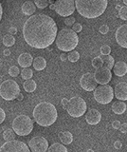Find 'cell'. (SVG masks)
Here are the masks:
<instances>
[{
	"instance_id": "obj_1",
	"label": "cell",
	"mask_w": 127,
	"mask_h": 152,
	"mask_svg": "<svg viewBox=\"0 0 127 152\" xmlns=\"http://www.w3.org/2000/svg\"><path fill=\"white\" fill-rule=\"evenodd\" d=\"M23 36L35 49H46L53 44L57 36V25L53 18L46 14L39 13L27 19L23 26Z\"/></svg>"
},
{
	"instance_id": "obj_2",
	"label": "cell",
	"mask_w": 127,
	"mask_h": 152,
	"mask_svg": "<svg viewBox=\"0 0 127 152\" xmlns=\"http://www.w3.org/2000/svg\"><path fill=\"white\" fill-rule=\"evenodd\" d=\"M107 0H75L78 12L86 18H97L105 12Z\"/></svg>"
},
{
	"instance_id": "obj_3",
	"label": "cell",
	"mask_w": 127,
	"mask_h": 152,
	"mask_svg": "<svg viewBox=\"0 0 127 152\" xmlns=\"http://www.w3.org/2000/svg\"><path fill=\"white\" fill-rule=\"evenodd\" d=\"M34 121L41 126H49L56 122L58 117L57 109L49 102L39 103L32 113Z\"/></svg>"
},
{
	"instance_id": "obj_4",
	"label": "cell",
	"mask_w": 127,
	"mask_h": 152,
	"mask_svg": "<svg viewBox=\"0 0 127 152\" xmlns=\"http://www.w3.org/2000/svg\"><path fill=\"white\" fill-rule=\"evenodd\" d=\"M56 46L62 51H72L78 46L79 37L77 33L70 28H63L56 36Z\"/></svg>"
},
{
	"instance_id": "obj_5",
	"label": "cell",
	"mask_w": 127,
	"mask_h": 152,
	"mask_svg": "<svg viewBox=\"0 0 127 152\" xmlns=\"http://www.w3.org/2000/svg\"><path fill=\"white\" fill-rule=\"evenodd\" d=\"M12 129L19 136H27L33 129V122L28 115H19L12 122Z\"/></svg>"
},
{
	"instance_id": "obj_6",
	"label": "cell",
	"mask_w": 127,
	"mask_h": 152,
	"mask_svg": "<svg viewBox=\"0 0 127 152\" xmlns=\"http://www.w3.org/2000/svg\"><path fill=\"white\" fill-rule=\"evenodd\" d=\"M67 111L71 117L78 118L83 116L86 111V103L80 96H74L68 100Z\"/></svg>"
},
{
	"instance_id": "obj_7",
	"label": "cell",
	"mask_w": 127,
	"mask_h": 152,
	"mask_svg": "<svg viewBox=\"0 0 127 152\" xmlns=\"http://www.w3.org/2000/svg\"><path fill=\"white\" fill-rule=\"evenodd\" d=\"M20 93V88L13 80H6L0 85V96L7 101L16 99Z\"/></svg>"
},
{
	"instance_id": "obj_8",
	"label": "cell",
	"mask_w": 127,
	"mask_h": 152,
	"mask_svg": "<svg viewBox=\"0 0 127 152\" xmlns=\"http://www.w3.org/2000/svg\"><path fill=\"white\" fill-rule=\"evenodd\" d=\"M114 97V90L109 85H101L94 89V98L99 104H107Z\"/></svg>"
},
{
	"instance_id": "obj_9",
	"label": "cell",
	"mask_w": 127,
	"mask_h": 152,
	"mask_svg": "<svg viewBox=\"0 0 127 152\" xmlns=\"http://www.w3.org/2000/svg\"><path fill=\"white\" fill-rule=\"evenodd\" d=\"M55 12L59 15L64 17H68L73 14L75 9V0H56Z\"/></svg>"
},
{
	"instance_id": "obj_10",
	"label": "cell",
	"mask_w": 127,
	"mask_h": 152,
	"mask_svg": "<svg viewBox=\"0 0 127 152\" xmlns=\"http://www.w3.org/2000/svg\"><path fill=\"white\" fill-rule=\"evenodd\" d=\"M0 152H30V150L24 142L12 140L3 144L0 147Z\"/></svg>"
},
{
	"instance_id": "obj_11",
	"label": "cell",
	"mask_w": 127,
	"mask_h": 152,
	"mask_svg": "<svg viewBox=\"0 0 127 152\" xmlns=\"http://www.w3.org/2000/svg\"><path fill=\"white\" fill-rule=\"evenodd\" d=\"M29 146L31 152H46L49 148V142L44 137L36 136L30 140Z\"/></svg>"
},
{
	"instance_id": "obj_12",
	"label": "cell",
	"mask_w": 127,
	"mask_h": 152,
	"mask_svg": "<svg viewBox=\"0 0 127 152\" xmlns=\"http://www.w3.org/2000/svg\"><path fill=\"white\" fill-rule=\"evenodd\" d=\"M80 85H81V88L86 91H93L97 88L98 83L94 77V73L87 72L82 76L81 80H80Z\"/></svg>"
},
{
	"instance_id": "obj_13",
	"label": "cell",
	"mask_w": 127,
	"mask_h": 152,
	"mask_svg": "<svg viewBox=\"0 0 127 152\" xmlns=\"http://www.w3.org/2000/svg\"><path fill=\"white\" fill-rule=\"evenodd\" d=\"M94 77H95L98 84L106 85L111 81L112 78L111 70L105 68V66H102V68L96 69L95 73H94Z\"/></svg>"
},
{
	"instance_id": "obj_14",
	"label": "cell",
	"mask_w": 127,
	"mask_h": 152,
	"mask_svg": "<svg viewBox=\"0 0 127 152\" xmlns=\"http://www.w3.org/2000/svg\"><path fill=\"white\" fill-rule=\"evenodd\" d=\"M116 41L121 48L127 49V24L121 25L116 31Z\"/></svg>"
},
{
	"instance_id": "obj_15",
	"label": "cell",
	"mask_w": 127,
	"mask_h": 152,
	"mask_svg": "<svg viewBox=\"0 0 127 152\" xmlns=\"http://www.w3.org/2000/svg\"><path fill=\"white\" fill-rule=\"evenodd\" d=\"M86 120L88 125H91V126L98 125L102 120V114L100 111L97 110L95 108L89 109L87 113L86 114Z\"/></svg>"
},
{
	"instance_id": "obj_16",
	"label": "cell",
	"mask_w": 127,
	"mask_h": 152,
	"mask_svg": "<svg viewBox=\"0 0 127 152\" xmlns=\"http://www.w3.org/2000/svg\"><path fill=\"white\" fill-rule=\"evenodd\" d=\"M114 95L117 99L120 101H126L127 100V83L126 82H120L116 85L114 89Z\"/></svg>"
},
{
	"instance_id": "obj_17",
	"label": "cell",
	"mask_w": 127,
	"mask_h": 152,
	"mask_svg": "<svg viewBox=\"0 0 127 152\" xmlns=\"http://www.w3.org/2000/svg\"><path fill=\"white\" fill-rule=\"evenodd\" d=\"M33 63V58L30 53H22L18 57V64L22 68H30Z\"/></svg>"
},
{
	"instance_id": "obj_18",
	"label": "cell",
	"mask_w": 127,
	"mask_h": 152,
	"mask_svg": "<svg viewBox=\"0 0 127 152\" xmlns=\"http://www.w3.org/2000/svg\"><path fill=\"white\" fill-rule=\"evenodd\" d=\"M114 73L119 76V77H121V76H124L127 73V65L125 62L123 61H119L114 65Z\"/></svg>"
},
{
	"instance_id": "obj_19",
	"label": "cell",
	"mask_w": 127,
	"mask_h": 152,
	"mask_svg": "<svg viewBox=\"0 0 127 152\" xmlns=\"http://www.w3.org/2000/svg\"><path fill=\"white\" fill-rule=\"evenodd\" d=\"M126 108H127L126 104L122 101H116L112 104V111L115 114H118V115L123 114L126 111Z\"/></svg>"
},
{
	"instance_id": "obj_20",
	"label": "cell",
	"mask_w": 127,
	"mask_h": 152,
	"mask_svg": "<svg viewBox=\"0 0 127 152\" xmlns=\"http://www.w3.org/2000/svg\"><path fill=\"white\" fill-rule=\"evenodd\" d=\"M35 4L31 1H27L22 5V12L26 15H32L35 12Z\"/></svg>"
},
{
	"instance_id": "obj_21",
	"label": "cell",
	"mask_w": 127,
	"mask_h": 152,
	"mask_svg": "<svg viewBox=\"0 0 127 152\" xmlns=\"http://www.w3.org/2000/svg\"><path fill=\"white\" fill-rule=\"evenodd\" d=\"M32 65H33V68L36 70H43L46 66V61L44 57L38 56V57H36L35 59H33V63H32Z\"/></svg>"
},
{
	"instance_id": "obj_22",
	"label": "cell",
	"mask_w": 127,
	"mask_h": 152,
	"mask_svg": "<svg viewBox=\"0 0 127 152\" xmlns=\"http://www.w3.org/2000/svg\"><path fill=\"white\" fill-rule=\"evenodd\" d=\"M59 138L64 145H70L73 142V135L69 131H64L59 133Z\"/></svg>"
},
{
	"instance_id": "obj_23",
	"label": "cell",
	"mask_w": 127,
	"mask_h": 152,
	"mask_svg": "<svg viewBox=\"0 0 127 152\" xmlns=\"http://www.w3.org/2000/svg\"><path fill=\"white\" fill-rule=\"evenodd\" d=\"M102 62H103V65L102 66H105V68L110 69L114 68V65H115V61H114V58L111 56V55H102Z\"/></svg>"
},
{
	"instance_id": "obj_24",
	"label": "cell",
	"mask_w": 127,
	"mask_h": 152,
	"mask_svg": "<svg viewBox=\"0 0 127 152\" xmlns=\"http://www.w3.org/2000/svg\"><path fill=\"white\" fill-rule=\"evenodd\" d=\"M46 152H68L67 148L64 145H61L59 142H54L53 145H51Z\"/></svg>"
},
{
	"instance_id": "obj_25",
	"label": "cell",
	"mask_w": 127,
	"mask_h": 152,
	"mask_svg": "<svg viewBox=\"0 0 127 152\" xmlns=\"http://www.w3.org/2000/svg\"><path fill=\"white\" fill-rule=\"evenodd\" d=\"M23 87H24V89L27 92H33L36 89V83L34 80L29 79L25 81V83L23 84Z\"/></svg>"
},
{
	"instance_id": "obj_26",
	"label": "cell",
	"mask_w": 127,
	"mask_h": 152,
	"mask_svg": "<svg viewBox=\"0 0 127 152\" xmlns=\"http://www.w3.org/2000/svg\"><path fill=\"white\" fill-rule=\"evenodd\" d=\"M3 44L7 47H12L15 44V38L12 34H7L3 38Z\"/></svg>"
},
{
	"instance_id": "obj_27",
	"label": "cell",
	"mask_w": 127,
	"mask_h": 152,
	"mask_svg": "<svg viewBox=\"0 0 127 152\" xmlns=\"http://www.w3.org/2000/svg\"><path fill=\"white\" fill-rule=\"evenodd\" d=\"M15 131H13V129H8L4 131L3 133V137H4V139H5L6 142L8 141H12V140H15Z\"/></svg>"
},
{
	"instance_id": "obj_28",
	"label": "cell",
	"mask_w": 127,
	"mask_h": 152,
	"mask_svg": "<svg viewBox=\"0 0 127 152\" xmlns=\"http://www.w3.org/2000/svg\"><path fill=\"white\" fill-rule=\"evenodd\" d=\"M21 76H22V78L25 80L31 79V77L33 76V71L29 68H25L21 71Z\"/></svg>"
},
{
	"instance_id": "obj_29",
	"label": "cell",
	"mask_w": 127,
	"mask_h": 152,
	"mask_svg": "<svg viewBox=\"0 0 127 152\" xmlns=\"http://www.w3.org/2000/svg\"><path fill=\"white\" fill-rule=\"evenodd\" d=\"M80 58V54L77 50H72V51H69V53L67 54V59L72 62V63H75L77 62Z\"/></svg>"
},
{
	"instance_id": "obj_30",
	"label": "cell",
	"mask_w": 127,
	"mask_h": 152,
	"mask_svg": "<svg viewBox=\"0 0 127 152\" xmlns=\"http://www.w3.org/2000/svg\"><path fill=\"white\" fill-rule=\"evenodd\" d=\"M102 65H103V62H102V59L101 56H97V57H95V58H93V60H92L93 68H95L96 69H100L102 66Z\"/></svg>"
},
{
	"instance_id": "obj_31",
	"label": "cell",
	"mask_w": 127,
	"mask_h": 152,
	"mask_svg": "<svg viewBox=\"0 0 127 152\" xmlns=\"http://www.w3.org/2000/svg\"><path fill=\"white\" fill-rule=\"evenodd\" d=\"M35 6L39 9H45L48 7L49 0H34Z\"/></svg>"
},
{
	"instance_id": "obj_32",
	"label": "cell",
	"mask_w": 127,
	"mask_h": 152,
	"mask_svg": "<svg viewBox=\"0 0 127 152\" xmlns=\"http://www.w3.org/2000/svg\"><path fill=\"white\" fill-rule=\"evenodd\" d=\"M19 73H20V70L16 66H12L10 68V69H9V74H10L12 77H16Z\"/></svg>"
},
{
	"instance_id": "obj_33",
	"label": "cell",
	"mask_w": 127,
	"mask_h": 152,
	"mask_svg": "<svg viewBox=\"0 0 127 152\" xmlns=\"http://www.w3.org/2000/svg\"><path fill=\"white\" fill-rule=\"evenodd\" d=\"M119 16L122 20H127V6L120 8L119 11Z\"/></svg>"
},
{
	"instance_id": "obj_34",
	"label": "cell",
	"mask_w": 127,
	"mask_h": 152,
	"mask_svg": "<svg viewBox=\"0 0 127 152\" xmlns=\"http://www.w3.org/2000/svg\"><path fill=\"white\" fill-rule=\"evenodd\" d=\"M111 52V48L108 45H103L101 48V53L102 55H109Z\"/></svg>"
},
{
	"instance_id": "obj_35",
	"label": "cell",
	"mask_w": 127,
	"mask_h": 152,
	"mask_svg": "<svg viewBox=\"0 0 127 152\" xmlns=\"http://www.w3.org/2000/svg\"><path fill=\"white\" fill-rule=\"evenodd\" d=\"M76 20H75V18L73 17V16H68V17H67L65 19V24L67 26H68V27H70V26H73L75 23Z\"/></svg>"
},
{
	"instance_id": "obj_36",
	"label": "cell",
	"mask_w": 127,
	"mask_h": 152,
	"mask_svg": "<svg viewBox=\"0 0 127 152\" xmlns=\"http://www.w3.org/2000/svg\"><path fill=\"white\" fill-rule=\"evenodd\" d=\"M72 30L75 31V32H81L82 30H83V26L81 25L80 23H75L74 25L72 26Z\"/></svg>"
},
{
	"instance_id": "obj_37",
	"label": "cell",
	"mask_w": 127,
	"mask_h": 152,
	"mask_svg": "<svg viewBox=\"0 0 127 152\" xmlns=\"http://www.w3.org/2000/svg\"><path fill=\"white\" fill-rule=\"evenodd\" d=\"M99 31H100L102 34H106V33H108V31H109V27L107 25H102L99 28Z\"/></svg>"
},
{
	"instance_id": "obj_38",
	"label": "cell",
	"mask_w": 127,
	"mask_h": 152,
	"mask_svg": "<svg viewBox=\"0 0 127 152\" xmlns=\"http://www.w3.org/2000/svg\"><path fill=\"white\" fill-rule=\"evenodd\" d=\"M119 129L121 133H127V124L126 123L120 124V126Z\"/></svg>"
},
{
	"instance_id": "obj_39",
	"label": "cell",
	"mask_w": 127,
	"mask_h": 152,
	"mask_svg": "<svg viewBox=\"0 0 127 152\" xmlns=\"http://www.w3.org/2000/svg\"><path fill=\"white\" fill-rule=\"evenodd\" d=\"M6 118V114H5V111L3 110V109L0 107V124H2L4 122Z\"/></svg>"
},
{
	"instance_id": "obj_40",
	"label": "cell",
	"mask_w": 127,
	"mask_h": 152,
	"mask_svg": "<svg viewBox=\"0 0 127 152\" xmlns=\"http://www.w3.org/2000/svg\"><path fill=\"white\" fill-rule=\"evenodd\" d=\"M112 126H113V128H115V129H119L120 126V122L118 120H115L112 123Z\"/></svg>"
},
{
	"instance_id": "obj_41",
	"label": "cell",
	"mask_w": 127,
	"mask_h": 152,
	"mask_svg": "<svg viewBox=\"0 0 127 152\" xmlns=\"http://www.w3.org/2000/svg\"><path fill=\"white\" fill-rule=\"evenodd\" d=\"M121 146H122V144H121L120 141H116L114 142V147H115L116 149H120Z\"/></svg>"
},
{
	"instance_id": "obj_42",
	"label": "cell",
	"mask_w": 127,
	"mask_h": 152,
	"mask_svg": "<svg viewBox=\"0 0 127 152\" xmlns=\"http://www.w3.org/2000/svg\"><path fill=\"white\" fill-rule=\"evenodd\" d=\"M9 32H10V34H12V35L15 34V33L17 32V28L15 27H11L10 28H9Z\"/></svg>"
},
{
	"instance_id": "obj_43",
	"label": "cell",
	"mask_w": 127,
	"mask_h": 152,
	"mask_svg": "<svg viewBox=\"0 0 127 152\" xmlns=\"http://www.w3.org/2000/svg\"><path fill=\"white\" fill-rule=\"evenodd\" d=\"M67 103H68V100H67V98H63V99H62V106H63V107H64L65 109L67 108Z\"/></svg>"
},
{
	"instance_id": "obj_44",
	"label": "cell",
	"mask_w": 127,
	"mask_h": 152,
	"mask_svg": "<svg viewBox=\"0 0 127 152\" xmlns=\"http://www.w3.org/2000/svg\"><path fill=\"white\" fill-rule=\"evenodd\" d=\"M60 58L62 61H67V53H62L60 56Z\"/></svg>"
},
{
	"instance_id": "obj_45",
	"label": "cell",
	"mask_w": 127,
	"mask_h": 152,
	"mask_svg": "<svg viewBox=\"0 0 127 152\" xmlns=\"http://www.w3.org/2000/svg\"><path fill=\"white\" fill-rule=\"evenodd\" d=\"M23 98H24V96H23V94H22V93H19V94H18V96L16 97V99H17V100H19V101H22Z\"/></svg>"
},
{
	"instance_id": "obj_46",
	"label": "cell",
	"mask_w": 127,
	"mask_h": 152,
	"mask_svg": "<svg viewBox=\"0 0 127 152\" xmlns=\"http://www.w3.org/2000/svg\"><path fill=\"white\" fill-rule=\"evenodd\" d=\"M2 14H3V9H2V5H1V3H0V21H1Z\"/></svg>"
},
{
	"instance_id": "obj_47",
	"label": "cell",
	"mask_w": 127,
	"mask_h": 152,
	"mask_svg": "<svg viewBox=\"0 0 127 152\" xmlns=\"http://www.w3.org/2000/svg\"><path fill=\"white\" fill-rule=\"evenodd\" d=\"M4 54H5L6 56L7 55H10L11 54V50H4Z\"/></svg>"
},
{
	"instance_id": "obj_48",
	"label": "cell",
	"mask_w": 127,
	"mask_h": 152,
	"mask_svg": "<svg viewBox=\"0 0 127 152\" xmlns=\"http://www.w3.org/2000/svg\"><path fill=\"white\" fill-rule=\"evenodd\" d=\"M49 8H50V10H54V11H55V5L54 4H50Z\"/></svg>"
},
{
	"instance_id": "obj_49",
	"label": "cell",
	"mask_w": 127,
	"mask_h": 152,
	"mask_svg": "<svg viewBox=\"0 0 127 152\" xmlns=\"http://www.w3.org/2000/svg\"><path fill=\"white\" fill-rule=\"evenodd\" d=\"M120 8H121V6H120V5H117V6H116V9H117V10H119V11L120 10Z\"/></svg>"
},
{
	"instance_id": "obj_50",
	"label": "cell",
	"mask_w": 127,
	"mask_h": 152,
	"mask_svg": "<svg viewBox=\"0 0 127 152\" xmlns=\"http://www.w3.org/2000/svg\"><path fill=\"white\" fill-rule=\"evenodd\" d=\"M123 1V3L125 4V6H127V0H122Z\"/></svg>"
},
{
	"instance_id": "obj_51",
	"label": "cell",
	"mask_w": 127,
	"mask_h": 152,
	"mask_svg": "<svg viewBox=\"0 0 127 152\" xmlns=\"http://www.w3.org/2000/svg\"><path fill=\"white\" fill-rule=\"evenodd\" d=\"M87 152H94V151H93L92 149H88V150H87Z\"/></svg>"
}]
</instances>
